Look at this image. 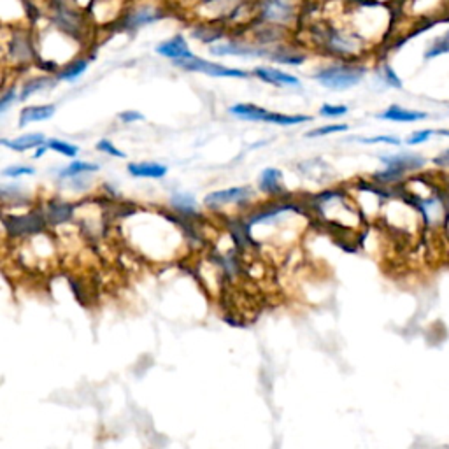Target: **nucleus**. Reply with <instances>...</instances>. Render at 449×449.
<instances>
[{"instance_id": "nucleus-18", "label": "nucleus", "mask_w": 449, "mask_h": 449, "mask_svg": "<svg viewBox=\"0 0 449 449\" xmlns=\"http://www.w3.org/2000/svg\"><path fill=\"white\" fill-rule=\"evenodd\" d=\"M72 213H74V206H71V204L67 202H51L44 209L46 221L51 223V225L67 223L69 219L72 218Z\"/></svg>"}, {"instance_id": "nucleus-2", "label": "nucleus", "mask_w": 449, "mask_h": 449, "mask_svg": "<svg viewBox=\"0 0 449 449\" xmlns=\"http://www.w3.org/2000/svg\"><path fill=\"white\" fill-rule=\"evenodd\" d=\"M174 65L179 69H183V71L202 72V74H207V76H211V77H243V80H246V77L250 76L246 71L225 67V65L215 64V62L204 60V58H200V56H191V58L175 60Z\"/></svg>"}, {"instance_id": "nucleus-13", "label": "nucleus", "mask_w": 449, "mask_h": 449, "mask_svg": "<svg viewBox=\"0 0 449 449\" xmlns=\"http://www.w3.org/2000/svg\"><path fill=\"white\" fill-rule=\"evenodd\" d=\"M420 213L430 227H437L446 218V206L439 197H428L420 200Z\"/></svg>"}, {"instance_id": "nucleus-8", "label": "nucleus", "mask_w": 449, "mask_h": 449, "mask_svg": "<svg viewBox=\"0 0 449 449\" xmlns=\"http://www.w3.org/2000/svg\"><path fill=\"white\" fill-rule=\"evenodd\" d=\"M211 55L215 56H269L271 49L256 48L253 44L247 43H237V40H230V43L213 44L209 48Z\"/></svg>"}, {"instance_id": "nucleus-39", "label": "nucleus", "mask_w": 449, "mask_h": 449, "mask_svg": "<svg viewBox=\"0 0 449 449\" xmlns=\"http://www.w3.org/2000/svg\"><path fill=\"white\" fill-rule=\"evenodd\" d=\"M432 162H433V165H435V167L449 169V147H448V149H444V151L439 153V155L435 156Z\"/></svg>"}, {"instance_id": "nucleus-22", "label": "nucleus", "mask_w": 449, "mask_h": 449, "mask_svg": "<svg viewBox=\"0 0 449 449\" xmlns=\"http://www.w3.org/2000/svg\"><path fill=\"white\" fill-rule=\"evenodd\" d=\"M99 171V165L90 162H81V160H76V162H71L64 171L60 172V178L62 179H71V178H77V175H84V174H92V172Z\"/></svg>"}, {"instance_id": "nucleus-31", "label": "nucleus", "mask_w": 449, "mask_h": 449, "mask_svg": "<svg viewBox=\"0 0 449 449\" xmlns=\"http://www.w3.org/2000/svg\"><path fill=\"white\" fill-rule=\"evenodd\" d=\"M350 130L346 123H337V125H325V127L314 128V130L307 132L306 137H323V136H330V134H337V132H346Z\"/></svg>"}, {"instance_id": "nucleus-33", "label": "nucleus", "mask_w": 449, "mask_h": 449, "mask_svg": "<svg viewBox=\"0 0 449 449\" xmlns=\"http://www.w3.org/2000/svg\"><path fill=\"white\" fill-rule=\"evenodd\" d=\"M36 174V169L28 167V165H11V167L4 169L2 175L5 178H20V175H32Z\"/></svg>"}, {"instance_id": "nucleus-38", "label": "nucleus", "mask_w": 449, "mask_h": 449, "mask_svg": "<svg viewBox=\"0 0 449 449\" xmlns=\"http://www.w3.org/2000/svg\"><path fill=\"white\" fill-rule=\"evenodd\" d=\"M118 118L123 121V123H134V121H141L144 119V114H141L139 111H123L119 112Z\"/></svg>"}, {"instance_id": "nucleus-11", "label": "nucleus", "mask_w": 449, "mask_h": 449, "mask_svg": "<svg viewBox=\"0 0 449 449\" xmlns=\"http://www.w3.org/2000/svg\"><path fill=\"white\" fill-rule=\"evenodd\" d=\"M156 53L160 56H165V58L175 60H183V58H191L190 46H188L186 39L183 36H174L172 39L163 40L156 46Z\"/></svg>"}, {"instance_id": "nucleus-29", "label": "nucleus", "mask_w": 449, "mask_h": 449, "mask_svg": "<svg viewBox=\"0 0 449 449\" xmlns=\"http://www.w3.org/2000/svg\"><path fill=\"white\" fill-rule=\"evenodd\" d=\"M48 146H49V149H53V151H56V153H62V155L69 156V158H76L77 153H80L77 146H74V144H69V143H65V141H60V139L48 141Z\"/></svg>"}, {"instance_id": "nucleus-23", "label": "nucleus", "mask_w": 449, "mask_h": 449, "mask_svg": "<svg viewBox=\"0 0 449 449\" xmlns=\"http://www.w3.org/2000/svg\"><path fill=\"white\" fill-rule=\"evenodd\" d=\"M172 207L183 216H190L197 211V200L190 193H175L171 199Z\"/></svg>"}, {"instance_id": "nucleus-9", "label": "nucleus", "mask_w": 449, "mask_h": 449, "mask_svg": "<svg viewBox=\"0 0 449 449\" xmlns=\"http://www.w3.org/2000/svg\"><path fill=\"white\" fill-rule=\"evenodd\" d=\"M381 162L386 169H393V171L407 174V172L420 171L426 165V160L422 155L416 153H397V155H386L381 156Z\"/></svg>"}, {"instance_id": "nucleus-16", "label": "nucleus", "mask_w": 449, "mask_h": 449, "mask_svg": "<svg viewBox=\"0 0 449 449\" xmlns=\"http://www.w3.org/2000/svg\"><path fill=\"white\" fill-rule=\"evenodd\" d=\"M56 108L53 104L48 106H30L20 112V127H27L28 123H37V121H46L55 114Z\"/></svg>"}, {"instance_id": "nucleus-15", "label": "nucleus", "mask_w": 449, "mask_h": 449, "mask_svg": "<svg viewBox=\"0 0 449 449\" xmlns=\"http://www.w3.org/2000/svg\"><path fill=\"white\" fill-rule=\"evenodd\" d=\"M281 181L282 172L279 171V169H263L262 174H260V190H262L263 193H269V195H281L282 191H284Z\"/></svg>"}, {"instance_id": "nucleus-28", "label": "nucleus", "mask_w": 449, "mask_h": 449, "mask_svg": "<svg viewBox=\"0 0 449 449\" xmlns=\"http://www.w3.org/2000/svg\"><path fill=\"white\" fill-rule=\"evenodd\" d=\"M223 34L225 32H223L221 28H215L211 27V25H204V27H199L193 30V37H195V39L202 40V43H211V46L215 40L221 39Z\"/></svg>"}, {"instance_id": "nucleus-17", "label": "nucleus", "mask_w": 449, "mask_h": 449, "mask_svg": "<svg viewBox=\"0 0 449 449\" xmlns=\"http://www.w3.org/2000/svg\"><path fill=\"white\" fill-rule=\"evenodd\" d=\"M0 143H2V146H8L9 149H12V151L23 153L28 151V149H34V147L43 146L46 143V137L40 132H36V134H27V136H21L14 141L2 139Z\"/></svg>"}, {"instance_id": "nucleus-26", "label": "nucleus", "mask_w": 449, "mask_h": 449, "mask_svg": "<svg viewBox=\"0 0 449 449\" xmlns=\"http://www.w3.org/2000/svg\"><path fill=\"white\" fill-rule=\"evenodd\" d=\"M88 69V60L86 58H80L74 60L71 64L65 67V71H62L58 74L60 81H74L77 76H81L84 71Z\"/></svg>"}, {"instance_id": "nucleus-19", "label": "nucleus", "mask_w": 449, "mask_h": 449, "mask_svg": "<svg viewBox=\"0 0 449 449\" xmlns=\"http://www.w3.org/2000/svg\"><path fill=\"white\" fill-rule=\"evenodd\" d=\"M128 172H130V175H134V178L160 179L167 174V167L155 162H139L130 163V165H128Z\"/></svg>"}, {"instance_id": "nucleus-27", "label": "nucleus", "mask_w": 449, "mask_h": 449, "mask_svg": "<svg viewBox=\"0 0 449 449\" xmlns=\"http://www.w3.org/2000/svg\"><path fill=\"white\" fill-rule=\"evenodd\" d=\"M51 86V80L49 77H34V80H30L28 83L23 84V88H21V93H20V99L21 100H27L28 97H32L34 93L37 92H43L44 88Z\"/></svg>"}, {"instance_id": "nucleus-30", "label": "nucleus", "mask_w": 449, "mask_h": 449, "mask_svg": "<svg viewBox=\"0 0 449 449\" xmlns=\"http://www.w3.org/2000/svg\"><path fill=\"white\" fill-rule=\"evenodd\" d=\"M199 4L204 8H213V9H227L228 16L237 8H241V0H199Z\"/></svg>"}, {"instance_id": "nucleus-3", "label": "nucleus", "mask_w": 449, "mask_h": 449, "mask_svg": "<svg viewBox=\"0 0 449 449\" xmlns=\"http://www.w3.org/2000/svg\"><path fill=\"white\" fill-rule=\"evenodd\" d=\"M402 12L414 18V23L435 21L448 12V0H404Z\"/></svg>"}, {"instance_id": "nucleus-1", "label": "nucleus", "mask_w": 449, "mask_h": 449, "mask_svg": "<svg viewBox=\"0 0 449 449\" xmlns=\"http://www.w3.org/2000/svg\"><path fill=\"white\" fill-rule=\"evenodd\" d=\"M363 76H365V67L362 65L334 64L319 69L314 74V80L328 90H348L362 83Z\"/></svg>"}, {"instance_id": "nucleus-24", "label": "nucleus", "mask_w": 449, "mask_h": 449, "mask_svg": "<svg viewBox=\"0 0 449 449\" xmlns=\"http://www.w3.org/2000/svg\"><path fill=\"white\" fill-rule=\"evenodd\" d=\"M378 77L379 81L388 88L402 90V86H404V83H402V80L398 77V74L393 71V67H391L388 62H383V64L378 67Z\"/></svg>"}, {"instance_id": "nucleus-21", "label": "nucleus", "mask_w": 449, "mask_h": 449, "mask_svg": "<svg viewBox=\"0 0 449 449\" xmlns=\"http://www.w3.org/2000/svg\"><path fill=\"white\" fill-rule=\"evenodd\" d=\"M269 58L278 62V64H284V65H300L306 62V55L293 48H276L271 49V55Z\"/></svg>"}, {"instance_id": "nucleus-20", "label": "nucleus", "mask_w": 449, "mask_h": 449, "mask_svg": "<svg viewBox=\"0 0 449 449\" xmlns=\"http://www.w3.org/2000/svg\"><path fill=\"white\" fill-rule=\"evenodd\" d=\"M228 111H230V114L244 118L247 121H265V116L269 112L267 109L254 106V104H235Z\"/></svg>"}, {"instance_id": "nucleus-36", "label": "nucleus", "mask_w": 449, "mask_h": 449, "mask_svg": "<svg viewBox=\"0 0 449 449\" xmlns=\"http://www.w3.org/2000/svg\"><path fill=\"white\" fill-rule=\"evenodd\" d=\"M97 149H99V151H102V153H108V155L114 156V158H125V153L119 151L118 147H116L114 144H112L111 141H108V139L99 141V143H97Z\"/></svg>"}, {"instance_id": "nucleus-6", "label": "nucleus", "mask_w": 449, "mask_h": 449, "mask_svg": "<svg viewBox=\"0 0 449 449\" xmlns=\"http://www.w3.org/2000/svg\"><path fill=\"white\" fill-rule=\"evenodd\" d=\"M253 191L251 188L246 186H234L227 188V190H218L213 191L209 195H206L204 199V204L209 209H221L225 206H230V204H244L251 199Z\"/></svg>"}, {"instance_id": "nucleus-37", "label": "nucleus", "mask_w": 449, "mask_h": 449, "mask_svg": "<svg viewBox=\"0 0 449 449\" xmlns=\"http://www.w3.org/2000/svg\"><path fill=\"white\" fill-rule=\"evenodd\" d=\"M16 86H11L9 90L2 92V99H0V112H5L9 108H11V104L16 100Z\"/></svg>"}, {"instance_id": "nucleus-40", "label": "nucleus", "mask_w": 449, "mask_h": 449, "mask_svg": "<svg viewBox=\"0 0 449 449\" xmlns=\"http://www.w3.org/2000/svg\"><path fill=\"white\" fill-rule=\"evenodd\" d=\"M48 149H49V146H48V144H43V146H39V147H37V151H36V155H34V156H36V158H39V156H43L44 153L48 151Z\"/></svg>"}, {"instance_id": "nucleus-25", "label": "nucleus", "mask_w": 449, "mask_h": 449, "mask_svg": "<svg viewBox=\"0 0 449 449\" xmlns=\"http://www.w3.org/2000/svg\"><path fill=\"white\" fill-rule=\"evenodd\" d=\"M441 55H449V30L446 34H442V36L435 37V39L430 43V46L426 48L423 58L432 60V58H437V56Z\"/></svg>"}, {"instance_id": "nucleus-32", "label": "nucleus", "mask_w": 449, "mask_h": 449, "mask_svg": "<svg viewBox=\"0 0 449 449\" xmlns=\"http://www.w3.org/2000/svg\"><path fill=\"white\" fill-rule=\"evenodd\" d=\"M354 141L363 144H390V146H400L402 141L395 136H376V137H356Z\"/></svg>"}, {"instance_id": "nucleus-4", "label": "nucleus", "mask_w": 449, "mask_h": 449, "mask_svg": "<svg viewBox=\"0 0 449 449\" xmlns=\"http://www.w3.org/2000/svg\"><path fill=\"white\" fill-rule=\"evenodd\" d=\"M260 21L265 25H288L295 18V5L291 0H260Z\"/></svg>"}, {"instance_id": "nucleus-35", "label": "nucleus", "mask_w": 449, "mask_h": 449, "mask_svg": "<svg viewBox=\"0 0 449 449\" xmlns=\"http://www.w3.org/2000/svg\"><path fill=\"white\" fill-rule=\"evenodd\" d=\"M348 112L346 106H332V104H325L319 109V114L326 116V118H339V116H344Z\"/></svg>"}, {"instance_id": "nucleus-34", "label": "nucleus", "mask_w": 449, "mask_h": 449, "mask_svg": "<svg viewBox=\"0 0 449 449\" xmlns=\"http://www.w3.org/2000/svg\"><path fill=\"white\" fill-rule=\"evenodd\" d=\"M433 134H435V132L428 130V128H426V130H416V132H413L409 137H407L406 144H409V146H417V144L426 143V141H428Z\"/></svg>"}, {"instance_id": "nucleus-7", "label": "nucleus", "mask_w": 449, "mask_h": 449, "mask_svg": "<svg viewBox=\"0 0 449 449\" xmlns=\"http://www.w3.org/2000/svg\"><path fill=\"white\" fill-rule=\"evenodd\" d=\"M165 16L160 8H153V5H139L134 8L125 14L123 21H121V30H137L146 25L158 21Z\"/></svg>"}, {"instance_id": "nucleus-12", "label": "nucleus", "mask_w": 449, "mask_h": 449, "mask_svg": "<svg viewBox=\"0 0 449 449\" xmlns=\"http://www.w3.org/2000/svg\"><path fill=\"white\" fill-rule=\"evenodd\" d=\"M379 119H386V121H395V123H416V121H423L428 118V114L423 111H416V109H406L400 108L397 104L390 106L388 109L378 114Z\"/></svg>"}, {"instance_id": "nucleus-14", "label": "nucleus", "mask_w": 449, "mask_h": 449, "mask_svg": "<svg viewBox=\"0 0 449 449\" xmlns=\"http://www.w3.org/2000/svg\"><path fill=\"white\" fill-rule=\"evenodd\" d=\"M254 76L258 80L265 81L269 84H274V86H298L300 81L297 80L291 74H287V72L279 71V69L272 67H256L254 69Z\"/></svg>"}, {"instance_id": "nucleus-5", "label": "nucleus", "mask_w": 449, "mask_h": 449, "mask_svg": "<svg viewBox=\"0 0 449 449\" xmlns=\"http://www.w3.org/2000/svg\"><path fill=\"white\" fill-rule=\"evenodd\" d=\"M44 227H46L44 211H32L23 216H5L4 218L5 232L12 235V237L40 234Z\"/></svg>"}, {"instance_id": "nucleus-41", "label": "nucleus", "mask_w": 449, "mask_h": 449, "mask_svg": "<svg viewBox=\"0 0 449 449\" xmlns=\"http://www.w3.org/2000/svg\"><path fill=\"white\" fill-rule=\"evenodd\" d=\"M435 134H439V136L442 137H449V128H441V130H437Z\"/></svg>"}, {"instance_id": "nucleus-10", "label": "nucleus", "mask_w": 449, "mask_h": 449, "mask_svg": "<svg viewBox=\"0 0 449 449\" xmlns=\"http://www.w3.org/2000/svg\"><path fill=\"white\" fill-rule=\"evenodd\" d=\"M8 51L11 53L12 60H16L18 64H30L36 58V49L30 40V34L27 32H14Z\"/></svg>"}]
</instances>
